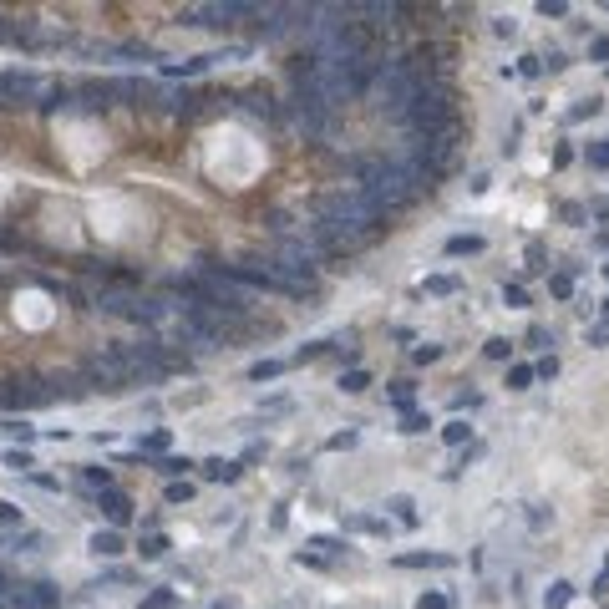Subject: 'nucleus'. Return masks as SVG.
I'll list each match as a JSON object with an SVG mask.
<instances>
[{
	"label": "nucleus",
	"mask_w": 609,
	"mask_h": 609,
	"mask_svg": "<svg viewBox=\"0 0 609 609\" xmlns=\"http://www.w3.org/2000/svg\"><path fill=\"white\" fill-rule=\"evenodd\" d=\"M56 599H61L56 584H26L11 594V609H56Z\"/></svg>",
	"instance_id": "1"
},
{
	"label": "nucleus",
	"mask_w": 609,
	"mask_h": 609,
	"mask_svg": "<svg viewBox=\"0 0 609 609\" xmlns=\"http://www.w3.org/2000/svg\"><path fill=\"white\" fill-rule=\"evenodd\" d=\"M92 554H97V558H117V554H122V538H117L112 528H107V533H92Z\"/></svg>",
	"instance_id": "2"
},
{
	"label": "nucleus",
	"mask_w": 609,
	"mask_h": 609,
	"mask_svg": "<svg viewBox=\"0 0 609 609\" xmlns=\"http://www.w3.org/2000/svg\"><path fill=\"white\" fill-rule=\"evenodd\" d=\"M102 508H107V518H112V523H127V513H133V503H127L122 493H102Z\"/></svg>",
	"instance_id": "3"
},
{
	"label": "nucleus",
	"mask_w": 609,
	"mask_h": 609,
	"mask_svg": "<svg viewBox=\"0 0 609 609\" xmlns=\"http://www.w3.org/2000/svg\"><path fill=\"white\" fill-rule=\"evenodd\" d=\"M138 554H142V558H163V554H168V538H163V533L142 538V543H138Z\"/></svg>",
	"instance_id": "4"
},
{
	"label": "nucleus",
	"mask_w": 609,
	"mask_h": 609,
	"mask_svg": "<svg viewBox=\"0 0 609 609\" xmlns=\"http://www.w3.org/2000/svg\"><path fill=\"white\" fill-rule=\"evenodd\" d=\"M203 472H208V477H224V483H234V477H239V467H234V462H224V457L203 462Z\"/></svg>",
	"instance_id": "5"
},
{
	"label": "nucleus",
	"mask_w": 609,
	"mask_h": 609,
	"mask_svg": "<svg viewBox=\"0 0 609 609\" xmlns=\"http://www.w3.org/2000/svg\"><path fill=\"white\" fill-rule=\"evenodd\" d=\"M279 371H285L279 361H259V366H249V381H274Z\"/></svg>",
	"instance_id": "6"
},
{
	"label": "nucleus",
	"mask_w": 609,
	"mask_h": 609,
	"mask_svg": "<svg viewBox=\"0 0 609 609\" xmlns=\"http://www.w3.org/2000/svg\"><path fill=\"white\" fill-rule=\"evenodd\" d=\"M538 371H533V366H513V371H508V386L513 391H528V381H533Z\"/></svg>",
	"instance_id": "7"
},
{
	"label": "nucleus",
	"mask_w": 609,
	"mask_h": 609,
	"mask_svg": "<svg viewBox=\"0 0 609 609\" xmlns=\"http://www.w3.org/2000/svg\"><path fill=\"white\" fill-rule=\"evenodd\" d=\"M569 594H574V589H569V584H563V579H558V584H554V589H549V594H543V604H549V609H563V604H569Z\"/></svg>",
	"instance_id": "8"
},
{
	"label": "nucleus",
	"mask_w": 609,
	"mask_h": 609,
	"mask_svg": "<svg viewBox=\"0 0 609 609\" xmlns=\"http://www.w3.org/2000/svg\"><path fill=\"white\" fill-rule=\"evenodd\" d=\"M0 431H6V437H20V442H31V437H36V427L15 422V417H11V422H0Z\"/></svg>",
	"instance_id": "9"
},
{
	"label": "nucleus",
	"mask_w": 609,
	"mask_h": 609,
	"mask_svg": "<svg viewBox=\"0 0 609 609\" xmlns=\"http://www.w3.org/2000/svg\"><path fill=\"white\" fill-rule=\"evenodd\" d=\"M366 386H371V376H366V371H351V376H340V391H351V396H356V391H366Z\"/></svg>",
	"instance_id": "10"
},
{
	"label": "nucleus",
	"mask_w": 609,
	"mask_h": 609,
	"mask_svg": "<svg viewBox=\"0 0 609 609\" xmlns=\"http://www.w3.org/2000/svg\"><path fill=\"white\" fill-rule=\"evenodd\" d=\"M391 513H396V518H401L406 528L417 523V513H411V497H391Z\"/></svg>",
	"instance_id": "11"
},
{
	"label": "nucleus",
	"mask_w": 609,
	"mask_h": 609,
	"mask_svg": "<svg viewBox=\"0 0 609 609\" xmlns=\"http://www.w3.org/2000/svg\"><path fill=\"white\" fill-rule=\"evenodd\" d=\"M477 249H483V239H452L447 244V254H477Z\"/></svg>",
	"instance_id": "12"
},
{
	"label": "nucleus",
	"mask_w": 609,
	"mask_h": 609,
	"mask_svg": "<svg viewBox=\"0 0 609 609\" xmlns=\"http://www.w3.org/2000/svg\"><path fill=\"white\" fill-rule=\"evenodd\" d=\"M508 351H513V345H508L503 335H493V340H488V356H493V361H508Z\"/></svg>",
	"instance_id": "13"
},
{
	"label": "nucleus",
	"mask_w": 609,
	"mask_h": 609,
	"mask_svg": "<svg viewBox=\"0 0 609 609\" xmlns=\"http://www.w3.org/2000/svg\"><path fill=\"white\" fill-rule=\"evenodd\" d=\"M442 356V345H417V351H411V361L417 366H427V361H437Z\"/></svg>",
	"instance_id": "14"
},
{
	"label": "nucleus",
	"mask_w": 609,
	"mask_h": 609,
	"mask_svg": "<svg viewBox=\"0 0 609 609\" xmlns=\"http://www.w3.org/2000/svg\"><path fill=\"white\" fill-rule=\"evenodd\" d=\"M467 431H472L467 422H447V431H442V437H447V442H467Z\"/></svg>",
	"instance_id": "15"
},
{
	"label": "nucleus",
	"mask_w": 609,
	"mask_h": 609,
	"mask_svg": "<svg viewBox=\"0 0 609 609\" xmlns=\"http://www.w3.org/2000/svg\"><path fill=\"white\" fill-rule=\"evenodd\" d=\"M6 467L11 472H31V457L26 452H6Z\"/></svg>",
	"instance_id": "16"
},
{
	"label": "nucleus",
	"mask_w": 609,
	"mask_h": 609,
	"mask_svg": "<svg viewBox=\"0 0 609 609\" xmlns=\"http://www.w3.org/2000/svg\"><path fill=\"white\" fill-rule=\"evenodd\" d=\"M503 300L513 304V310H523V304H528V295H523V290H518V285H503Z\"/></svg>",
	"instance_id": "17"
},
{
	"label": "nucleus",
	"mask_w": 609,
	"mask_h": 609,
	"mask_svg": "<svg viewBox=\"0 0 609 609\" xmlns=\"http://www.w3.org/2000/svg\"><path fill=\"white\" fill-rule=\"evenodd\" d=\"M86 483H97V488H112V472H107V467H86Z\"/></svg>",
	"instance_id": "18"
},
{
	"label": "nucleus",
	"mask_w": 609,
	"mask_h": 609,
	"mask_svg": "<svg viewBox=\"0 0 609 609\" xmlns=\"http://www.w3.org/2000/svg\"><path fill=\"white\" fill-rule=\"evenodd\" d=\"M589 163H594V168H609V142H594V147H589Z\"/></svg>",
	"instance_id": "19"
},
{
	"label": "nucleus",
	"mask_w": 609,
	"mask_h": 609,
	"mask_svg": "<svg viewBox=\"0 0 609 609\" xmlns=\"http://www.w3.org/2000/svg\"><path fill=\"white\" fill-rule=\"evenodd\" d=\"M549 290L563 300V295H574V279H569V274H554V285H549Z\"/></svg>",
	"instance_id": "20"
},
{
	"label": "nucleus",
	"mask_w": 609,
	"mask_h": 609,
	"mask_svg": "<svg viewBox=\"0 0 609 609\" xmlns=\"http://www.w3.org/2000/svg\"><path fill=\"white\" fill-rule=\"evenodd\" d=\"M188 497H193L188 483H173V488H168V503H188Z\"/></svg>",
	"instance_id": "21"
},
{
	"label": "nucleus",
	"mask_w": 609,
	"mask_h": 609,
	"mask_svg": "<svg viewBox=\"0 0 609 609\" xmlns=\"http://www.w3.org/2000/svg\"><path fill=\"white\" fill-rule=\"evenodd\" d=\"M193 462H188V457H168V462H163V472H173V477H178V472H188Z\"/></svg>",
	"instance_id": "22"
},
{
	"label": "nucleus",
	"mask_w": 609,
	"mask_h": 609,
	"mask_svg": "<svg viewBox=\"0 0 609 609\" xmlns=\"http://www.w3.org/2000/svg\"><path fill=\"white\" fill-rule=\"evenodd\" d=\"M417 609H447V599H442V594H422Z\"/></svg>",
	"instance_id": "23"
},
{
	"label": "nucleus",
	"mask_w": 609,
	"mask_h": 609,
	"mask_svg": "<svg viewBox=\"0 0 609 609\" xmlns=\"http://www.w3.org/2000/svg\"><path fill=\"white\" fill-rule=\"evenodd\" d=\"M589 51H594V61H609V41H594Z\"/></svg>",
	"instance_id": "24"
},
{
	"label": "nucleus",
	"mask_w": 609,
	"mask_h": 609,
	"mask_svg": "<svg viewBox=\"0 0 609 609\" xmlns=\"http://www.w3.org/2000/svg\"><path fill=\"white\" fill-rule=\"evenodd\" d=\"M213 609H224V604H213Z\"/></svg>",
	"instance_id": "25"
},
{
	"label": "nucleus",
	"mask_w": 609,
	"mask_h": 609,
	"mask_svg": "<svg viewBox=\"0 0 609 609\" xmlns=\"http://www.w3.org/2000/svg\"><path fill=\"white\" fill-rule=\"evenodd\" d=\"M604 279H609V269H604Z\"/></svg>",
	"instance_id": "26"
}]
</instances>
